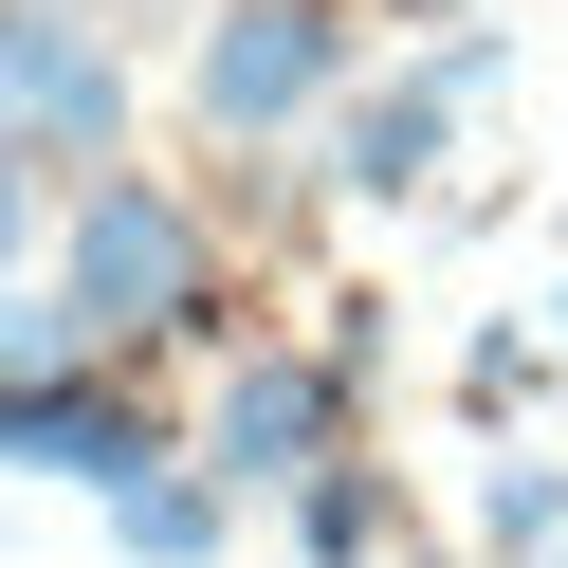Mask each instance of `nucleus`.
Returning a JSON list of instances; mask_svg holds the SVG:
<instances>
[{
  "label": "nucleus",
  "mask_w": 568,
  "mask_h": 568,
  "mask_svg": "<svg viewBox=\"0 0 568 568\" xmlns=\"http://www.w3.org/2000/svg\"><path fill=\"white\" fill-rule=\"evenodd\" d=\"M477 550L495 568H550L568 550V477H550V458H495V477H477Z\"/></svg>",
  "instance_id": "nucleus-9"
},
{
  "label": "nucleus",
  "mask_w": 568,
  "mask_h": 568,
  "mask_svg": "<svg viewBox=\"0 0 568 568\" xmlns=\"http://www.w3.org/2000/svg\"><path fill=\"white\" fill-rule=\"evenodd\" d=\"M55 275L92 294L111 348H239V257H221V202L165 184V165H74L55 184Z\"/></svg>",
  "instance_id": "nucleus-1"
},
{
  "label": "nucleus",
  "mask_w": 568,
  "mask_h": 568,
  "mask_svg": "<svg viewBox=\"0 0 568 568\" xmlns=\"http://www.w3.org/2000/svg\"><path fill=\"white\" fill-rule=\"evenodd\" d=\"M348 74H367V0H221L184 55V111L202 148H312Z\"/></svg>",
  "instance_id": "nucleus-2"
},
{
  "label": "nucleus",
  "mask_w": 568,
  "mask_h": 568,
  "mask_svg": "<svg viewBox=\"0 0 568 568\" xmlns=\"http://www.w3.org/2000/svg\"><path fill=\"white\" fill-rule=\"evenodd\" d=\"M165 440H184V422L148 404V348H74V367H19V385H0V477L111 495V477H148Z\"/></svg>",
  "instance_id": "nucleus-6"
},
{
  "label": "nucleus",
  "mask_w": 568,
  "mask_h": 568,
  "mask_svg": "<svg viewBox=\"0 0 568 568\" xmlns=\"http://www.w3.org/2000/svg\"><path fill=\"white\" fill-rule=\"evenodd\" d=\"M38 239H55V165H38V148H19V129H0V275L38 257Z\"/></svg>",
  "instance_id": "nucleus-11"
},
{
  "label": "nucleus",
  "mask_w": 568,
  "mask_h": 568,
  "mask_svg": "<svg viewBox=\"0 0 568 568\" xmlns=\"http://www.w3.org/2000/svg\"><path fill=\"white\" fill-rule=\"evenodd\" d=\"M275 531H294V568H404V458H367V440H348V458H312V477L294 495H275Z\"/></svg>",
  "instance_id": "nucleus-8"
},
{
  "label": "nucleus",
  "mask_w": 568,
  "mask_h": 568,
  "mask_svg": "<svg viewBox=\"0 0 568 568\" xmlns=\"http://www.w3.org/2000/svg\"><path fill=\"white\" fill-rule=\"evenodd\" d=\"M404 568H458V550H422V531H404Z\"/></svg>",
  "instance_id": "nucleus-13"
},
{
  "label": "nucleus",
  "mask_w": 568,
  "mask_h": 568,
  "mask_svg": "<svg viewBox=\"0 0 568 568\" xmlns=\"http://www.w3.org/2000/svg\"><path fill=\"white\" fill-rule=\"evenodd\" d=\"M0 129L74 184V165L129 148V19H92V0H0Z\"/></svg>",
  "instance_id": "nucleus-5"
},
{
  "label": "nucleus",
  "mask_w": 568,
  "mask_h": 568,
  "mask_svg": "<svg viewBox=\"0 0 568 568\" xmlns=\"http://www.w3.org/2000/svg\"><path fill=\"white\" fill-rule=\"evenodd\" d=\"M514 74V19H440V38L404 55V74H348L331 129H312V165H331V202H422L458 165V111Z\"/></svg>",
  "instance_id": "nucleus-3"
},
{
  "label": "nucleus",
  "mask_w": 568,
  "mask_h": 568,
  "mask_svg": "<svg viewBox=\"0 0 568 568\" xmlns=\"http://www.w3.org/2000/svg\"><path fill=\"white\" fill-rule=\"evenodd\" d=\"M92 19H111V0H92Z\"/></svg>",
  "instance_id": "nucleus-14"
},
{
  "label": "nucleus",
  "mask_w": 568,
  "mask_h": 568,
  "mask_svg": "<svg viewBox=\"0 0 568 568\" xmlns=\"http://www.w3.org/2000/svg\"><path fill=\"white\" fill-rule=\"evenodd\" d=\"M92 514H111V550H129V568H221L257 495H239L221 458H184V440H165L148 477H111V495H92Z\"/></svg>",
  "instance_id": "nucleus-7"
},
{
  "label": "nucleus",
  "mask_w": 568,
  "mask_h": 568,
  "mask_svg": "<svg viewBox=\"0 0 568 568\" xmlns=\"http://www.w3.org/2000/svg\"><path fill=\"white\" fill-rule=\"evenodd\" d=\"M550 367H568L550 312H531V331H477V348H458V404H477V422H531V385H550Z\"/></svg>",
  "instance_id": "nucleus-10"
},
{
  "label": "nucleus",
  "mask_w": 568,
  "mask_h": 568,
  "mask_svg": "<svg viewBox=\"0 0 568 568\" xmlns=\"http://www.w3.org/2000/svg\"><path fill=\"white\" fill-rule=\"evenodd\" d=\"M385 19H495V0H385Z\"/></svg>",
  "instance_id": "nucleus-12"
},
{
  "label": "nucleus",
  "mask_w": 568,
  "mask_h": 568,
  "mask_svg": "<svg viewBox=\"0 0 568 568\" xmlns=\"http://www.w3.org/2000/svg\"><path fill=\"white\" fill-rule=\"evenodd\" d=\"M550 568H568V550H550Z\"/></svg>",
  "instance_id": "nucleus-15"
},
{
  "label": "nucleus",
  "mask_w": 568,
  "mask_h": 568,
  "mask_svg": "<svg viewBox=\"0 0 568 568\" xmlns=\"http://www.w3.org/2000/svg\"><path fill=\"white\" fill-rule=\"evenodd\" d=\"M348 440H367V385H348L312 331H275V348L239 331L221 385H202V422H184V458H221L239 495H294L312 458H348Z\"/></svg>",
  "instance_id": "nucleus-4"
}]
</instances>
